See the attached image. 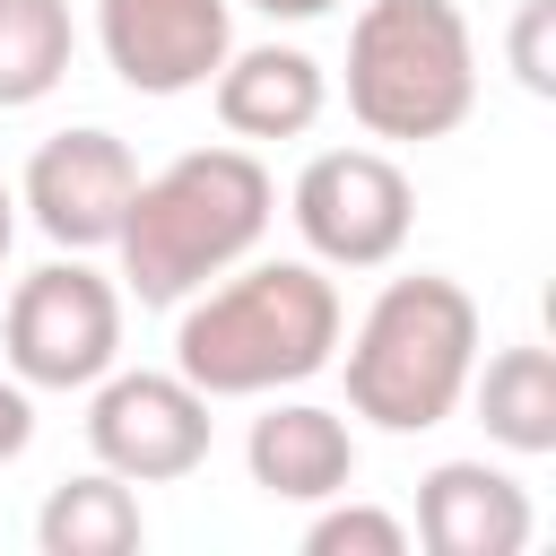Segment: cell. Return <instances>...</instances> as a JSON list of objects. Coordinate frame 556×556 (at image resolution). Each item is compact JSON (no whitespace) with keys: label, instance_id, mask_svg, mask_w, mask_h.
Masks as SVG:
<instances>
[{"label":"cell","instance_id":"obj_5","mask_svg":"<svg viewBox=\"0 0 556 556\" xmlns=\"http://www.w3.org/2000/svg\"><path fill=\"white\" fill-rule=\"evenodd\" d=\"M0 348H9V374L26 391H87L122 356V287L104 269H87L78 252L70 261H43L9 295Z\"/></svg>","mask_w":556,"mask_h":556},{"label":"cell","instance_id":"obj_1","mask_svg":"<svg viewBox=\"0 0 556 556\" xmlns=\"http://www.w3.org/2000/svg\"><path fill=\"white\" fill-rule=\"evenodd\" d=\"M339 287L321 261H235V278L200 287V304L174 321V374L208 400H269L313 382L339 356Z\"/></svg>","mask_w":556,"mask_h":556},{"label":"cell","instance_id":"obj_18","mask_svg":"<svg viewBox=\"0 0 556 556\" xmlns=\"http://www.w3.org/2000/svg\"><path fill=\"white\" fill-rule=\"evenodd\" d=\"M26 443H35V400H26V382L9 374V382H0V469H9Z\"/></svg>","mask_w":556,"mask_h":556},{"label":"cell","instance_id":"obj_15","mask_svg":"<svg viewBox=\"0 0 556 556\" xmlns=\"http://www.w3.org/2000/svg\"><path fill=\"white\" fill-rule=\"evenodd\" d=\"M70 52H78L70 0H0V113L43 104L70 78Z\"/></svg>","mask_w":556,"mask_h":556},{"label":"cell","instance_id":"obj_17","mask_svg":"<svg viewBox=\"0 0 556 556\" xmlns=\"http://www.w3.org/2000/svg\"><path fill=\"white\" fill-rule=\"evenodd\" d=\"M547 17H556V0H521V17H513V70H521V87H530V96H556Z\"/></svg>","mask_w":556,"mask_h":556},{"label":"cell","instance_id":"obj_3","mask_svg":"<svg viewBox=\"0 0 556 556\" xmlns=\"http://www.w3.org/2000/svg\"><path fill=\"white\" fill-rule=\"evenodd\" d=\"M478 374V304L460 278H391L348 339V408L382 434H426L469 400Z\"/></svg>","mask_w":556,"mask_h":556},{"label":"cell","instance_id":"obj_11","mask_svg":"<svg viewBox=\"0 0 556 556\" xmlns=\"http://www.w3.org/2000/svg\"><path fill=\"white\" fill-rule=\"evenodd\" d=\"M417 539L434 556H521L530 547V486L486 460H434L417 478Z\"/></svg>","mask_w":556,"mask_h":556},{"label":"cell","instance_id":"obj_16","mask_svg":"<svg viewBox=\"0 0 556 556\" xmlns=\"http://www.w3.org/2000/svg\"><path fill=\"white\" fill-rule=\"evenodd\" d=\"M304 556H408V521L382 504L330 495V513H313V530H304Z\"/></svg>","mask_w":556,"mask_h":556},{"label":"cell","instance_id":"obj_7","mask_svg":"<svg viewBox=\"0 0 556 556\" xmlns=\"http://www.w3.org/2000/svg\"><path fill=\"white\" fill-rule=\"evenodd\" d=\"M87 443L113 478L130 486H165L191 478L208 460V391H191L182 374H104L87 400Z\"/></svg>","mask_w":556,"mask_h":556},{"label":"cell","instance_id":"obj_6","mask_svg":"<svg viewBox=\"0 0 556 556\" xmlns=\"http://www.w3.org/2000/svg\"><path fill=\"white\" fill-rule=\"evenodd\" d=\"M287 217L321 269H382V261H400V243L417 226V191L382 148H321L295 174Z\"/></svg>","mask_w":556,"mask_h":556},{"label":"cell","instance_id":"obj_12","mask_svg":"<svg viewBox=\"0 0 556 556\" xmlns=\"http://www.w3.org/2000/svg\"><path fill=\"white\" fill-rule=\"evenodd\" d=\"M208 96H217V122L235 139H304L330 104V78L304 43H252V52L217 61Z\"/></svg>","mask_w":556,"mask_h":556},{"label":"cell","instance_id":"obj_19","mask_svg":"<svg viewBox=\"0 0 556 556\" xmlns=\"http://www.w3.org/2000/svg\"><path fill=\"white\" fill-rule=\"evenodd\" d=\"M243 9H261V17H278V26H304V17H330L339 0H243Z\"/></svg>","mask_w":556,"mask_h":556},{"label":"cell","instance_id":"obj_20","mask_svg":"<svg viewBox=\"0 0 556 556\" xmlns=\"http://www.w3.org/2000/svg\"><path fill=\"white\" fill-rule=\"evenodd\" d=\"M9 243H17V191L0 182V269H9Z\"/></svg>","mask_w":556,"mask_h":556},{"label":"cell","instance_id":"obj_10","mask_svg":"<svg viewBox=\"0 0 556 556\" xmlns=\"http://www.w3.org/2000/svg\"><path fill=\"white\" fill-rule=\"evenodd\" d=\"M243 460H252V486L269 504H330L356 478V434L321 400H269L243 434Z\"/></svg>","mask_w":556,"mask_h":556},{"label":"cell","instance_id":"obj_14","mask_svg":"<svg viewBox=\"0 0 556 556\" xmlns=\"http://www.w3.org/2000/svg\"><path fill=\"white\" fill-rule=\"evenodd\" d=\"M139 539H148L139 495H130V478H113V469H87V478L52 486L43 513H35V547H43V556H130Z\"/></svg>","mask_w":556,"mask_h":556},{"label":"cell","instance_id":"obj_2","mask_svg":"<svg viewBox=\"0 0 556 556\" xmlns=\"http://www.w3.org/2000/svg\"><path fill=\"white\" fill-rule=\"evenodd\" d=\"M278 182L252 148H191L165 174H139L130 217L113 235L122 252V287L139 304H182L208 278H226L261 235H269Z\"/></svg>","mask_w":556,"mask_h":556},{"label":"cell","instance_id":"obj_4","mask_svg":"<svg viewBox=\"0 0 556 556\" xmlns=\"http://www.w3.org/2000/svg\"><path fill=\"white\" fill-rule=\"evenodd\" d=\"M478 104V43L452 0H365L348 26V113L374 139H452Z\"/></svg>","mask_w":556,"mask_h":556},{"label":"cell","instance_id":"obj_8","mask_svg":"<svg viewBox=\"0 0 556 556\" xmlns=\"http://www.w3.org/2000/svg\"><path fill=\"white\" fill-rule=\"evenodd\" d=\"M96 43L130 96H191L235 52V0H96Z\"/></svg>","mask_w":556,"mask_h":556},{"label":"cell","instance_id":"obj_9","mask_svg":"<svg viewBox=\"0 0 556 556\" xmlns=\"http://www.w3.org/2000/svg\"><path fill=\"white\" fill-rule=\"evenodd\" d=\"M130 191H139V156L113 139V130H52L35 156H26V182H17V208L61 243V252H104L130 217Z\"/></svg>","mask_w":556,"mask_h":556},{"label":"cell","instance_id":"obj_13","mask_svg":"<svg viewBox=\"0 0 556 556\" xmlns=\"http://www.w3.org/2000/svg\"><path fill=\"white\" fill-rule=\"evenodd\" d=\"M469 400H478V426L504 452H521V460L556 452V356L539 339L486 356V374H469Z\"/></svg>","mask_w":556,"mask_h":556}]
</instances>
